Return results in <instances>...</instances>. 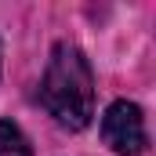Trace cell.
<instances>
[{"label":"cell","instance_id":"7a4b0ae2","mask_svg":"<svg viewBox=\"0 0 156 156\" xmlns=\"http://www.w3.org/2000/svg\"><path fill=\"white\" fill-rule=\"evenodd\" d=\"M102 138L105 145H113L120 156H138L145 153L149 134H145V120L134 102H113L102 116Z\"/></svg>","mask_w":156,"mask_h":156},{"label":"cell","instance_id":"6da1fadb","mask_svg":"<svg viewBox=\"0 0 156 156\" xmlns=\"http://www.w3.org/2000/svg\"><path fill=\"white\" fill-rule=\"evenodd\" d=\"M40 102L62 127L80 131L94 116V76L83 58V51L73 44H55L51 62L40 80Z\"/></svg>","mask_w":156,"mask_h":156},{"label":"cell","instance_id":"3957f363","mask_svg":"<svg viewBox=\"0 0 156 156\" xmlns=\"http://www.w3.org/2000/svg\"><path fill=\"white\" fill-rule=\"evenodd\" d=\"M0 156H33L26 134L15 123H7V120H0Z\"/></svg>","mask_w":156,"mask_h":156}]
</instances>
